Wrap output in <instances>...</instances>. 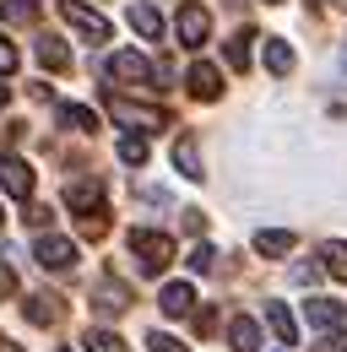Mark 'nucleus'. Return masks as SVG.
Instances as JSON below:
<instances>
[{
  "label": "nucleus",
  "mask_w": 347,
  "mask_h": 352,
  "mask_svg": "<svg viewBox=\"0 0 347 352\" xmlns=\"http://www.w3.org/2000/svg\"><path fill=\"white\" fill-rule=\"evenodd\" d=\"M130 28H136L141 38H152V44L163 38V16H158V11L147 6V0H136V6H130Z\"/></svg>",
  "instance_id": "obj_16"
},
{
  "label": "nucleus",
  "mask_w": 347,
  "mask_h": 352,
  "mask_svg": "<svg viewBox=\"0 0 347 352\" xmlns=\"http://www.w3.org/2000/svg\"><path fill=\"white\" fill-rule=\"evenodd\" d=\"M304 320H309L315 331H337L347 320V304H337V298H309V304H304Z\"/></svg>",
  "instance_id": "obj_10"
},
{
  "label": "nucleus",
  "mask_w": 347,
  "mask_h": 352,
  "mask_svg": "<svg viewBox=\"0 0 347 352\" xmlns=\"http://www.w3.org/2000/svg\"><path fill=\"white\" fill-rule=\"evenodd\" d=\"M22 314H28L33 325H54V320H60V298H54V293H33V298L22 304Z\"/></svg>",
  "instance_id": "obj_19"
},
{
  "label": "nucleus",
  "mask_w": 347,
  "mask_h": 352,
  "mask_svg": "<svg viewBox=\"0 0 347 352\" xmlns=\"http://www.w3.org/2000/svg\"><path fill=\"white\" fill-rule=\"evenodd\" d=\"M120 163H130V168L147 163V141H141V135H125V141H120Z\"/></svg>",
  "instance_id": "obj_26"
},
{
  "label": "nucleus",
  "mask_w": 347,
  "mask_h": 352,
  "mask_svg": "<svg viewBox=\"0 0 347 352\" xmlns=\"http://www.w3.org/2000/svg\"><path fill=\"white\" fill-rule=\"evenodd\" d=\"M342 65H347V44H342Z\"/></svg>",
  "instance_id": "obj_35"
},
{
  "label": "nucleus",
  "mask_w": 347,
  "mask_h": 352,
  "mask_svg": "<svg viewBox=\"0 0 347 352\" xmlns=\"http://www.w3.org/2000/svg\"><path fill=\"white\" fill-rule=\"evenodd\" d=\"M212 265H217L212 244H196V250H190V271H212Z\"/></svg>",
  "instance_id": "obj_27"
},
{
  "label": "nucleus",
  "mask_w": 347,
  "mask_h": 352,
  "mask_svg": "<svg viewBox=\"0 0 347 352\" xmlns=\"http://www.w3.org/2000/svg\"><path fill=\"white\" fill-rule=\"evenodd\" d=\"M0 352H22V347H17V342H6V336H0Z\"/></svg>",
  "instance_id": "obj_32"
},
{
  "label": "nucleus",
  "mask_w": 347,
  "mask_h": 352,
  "mask_svg": "<svg viewBox=\"0 0 347 352\" xmlns=\"http://www.w3.org/2000/svg\"><path fill=\"white\" fill-rule=\"evenodd\" d=\"M11 293H17V271H11V265L0 261V304H6V298H11Z\"/></svg>",
  "instance_id": "obj_30"
},
{
  "label": "nucleus",
  "mask_w": 347,
  "mask_h": 352,
  "mask_svg": "<svg viewBox=\"0 0 347 352\" xmlns=\"http://www.w3.org/2000/svg\"><path fill=\"white\" fill-rule=\"evenodd\" d=\"M33 163H22V157H0V190L6 195H17V201H33Z\"/></svg>",
  "instance_id": "obj_6"
},
{
  "label": "nucleus",
  "mask_w": 347,
  "mask_h": 352,
  "mask_svg": "<svg viewBox=\"0 0 347 352\" xmlns=\"http://www.w3.org/2000/svg\"><path fill=\"white\" fill-rule=\"evenodd\" d=\"M174 33H179V44H185V49H201L207 38H212V11H207L201 0H185V6H179Z\"/></svg>",
  "instance_id": "obj_3"
},
{
  "label": "nucleus",
  "mask_w": 347,
  "mask_h": 352,
  "mask_svg": "<svg viewBox=\"0 0 347 352\" xmlns=\"http://www.w3.org/2000/svg\"><path fill=\"white\" fill-rule=\"evenodd\" d=\"M0 22H11V28L39 22V0H0Z\"/></svg>",
  "instance_id": "obj_23"
},
{
  "label": "nucleus",
  "mask_w": 347,
  "mask_h": 352,
  "mask_svg": "<svg viewBox=\"0 0 347 352\" xmlns=\"http://www.w3.org/2000/svg\"><path fill=\"white\" fill-rule=\"evenodd\" d=\"M147 352H190V347L174 342V336H163V331H152V336H147Z\"/></svg>",
  "instance_id": "obj_28"
},
{
  "label": "nucleus",
  "mask_w": 347,
  "mask_h": 352,
  "mask_svg": "<svg viewBox=\"0 0 347 352\" xmlns=\"http://www.w3.org/2000/svg\"><path fill=\"white\" fill-rule=\"evenodd\" d=\"M293 250V233L288 228H260L255 233V255H266V261H282Z\"/></svg>",
  "instance_id": "obj_14"
},
{
  "label": "nucleus",
  "mask_w": 347,
  "mask_h": 352,
  "mask_svg": "<svg viewBox=\"0 0 347 352\" xmlns=\"http://www.w3.org/2000/svg\"><path fill=\"white\" fill-rule=\"evenodd\" d=\"M320 265H326L337 282H347V244L342 239H326V244H320Z\"/></svg>",
  "instance_id": "obj_24"
},
{
  "label": "nucleus",
  "mask_w": 347,
  "mask_h": 352,
  "mask_svg": "<svg viewBox=\"0 0 347 352\" xmlns=\"http://www.w3.org/2000/svg\"><path fill=\"white\" fill-rule=\"evenodd\" d=\"M266 71L271 76H288L293 71V44L288 38H266Z\"/></svg>",
  "instance_id": "obj_21"
},
{
  "label": "nucleus",
  "mask_w": 347,
  "mask_h": 352,
  "mask_svg": "<svg viewBox=\"0 0 347 352\" xmlns=\"http://www.w3.org/2000/svg\"><path fill=\"white\" fill-rule=\"evenodd\" d=\"M6 98H11V87H0V109H6Z\"/></svg>",
  "instance_id": "obj_34"
},
{
  "label": "nucleus",
  "mask_w": 347,
  "mask_h": 352,
  "mask_svg": "<svg viewBox=\"0 0 347 352\" xmlns=\"http://www.w3.org/2000/svg\"><path fill=\"white\" fill-rule=\"evenodd\" d=\"M60 125H65V131L92 135V131H98V114H92V109H82V103H60Z\"/></svg>",
  "instance_id": "obj_22"
},
{
  "label": "nucleus",
  "mask_w": 347,
  "mask_h": 352,
  "mask_svg": "<svg viewBox=\"0 0 347 352\" xmlns=\"http://www.w3.org/2000/svg\"><path fill=\"white\" fill-rule=\"evenodd\" d=\"M185 87H190V98H201V103H217V98H222V71L207 65V60H196L190 76H185Z\"/></svg>",
  "instance_id": "obj_7"
},
{
  "label": "nucleus",
  "mask_w": 347,
  "mask_h": 352,
  "mask_svg": "<svg viewBox=\"0 0 347 352\" xmlns=\"http://www.w3.org/2000/svg\"><path fill=\"white\" fill-rule=\"evenodd\" d=\"M87 352H125L120 331H87Z\"/></svg>",
  "instance_id": "obj_25"
},
{
  "label": "nucleus",
  "mask_w": 347,
  "mask_h": 352,
  "mask_svg": "<svg viewBox=\"0 0 347 352\" xmlns=\"http://www.w3.org/2000/svg\"><path fill=\"white\" fill-rule=\"evenodd\" d=\"M174 168L185 179H207L201 174V146H196V135H179V141H174Z\"/></svg>",
  "instance_id": "obj_13"
},
{
  "label": "nucleus",
  "mask_w": 347,
  "mask_h": 352,
  "mask_svg": "<svg viewBox=\"0 0 347 352\" xmlns=\"http://www.w3.org/2000/svg\"><path fill=\"white\" fill-rule=\"evenodd\" d=\"M17 71V49H11V38L0 33V76H11Z\"/></svg>",
  "instance_id": "obj_29"
},
{
  "label": "nucleus",
  "mask_w": 347,
  "mask_h": 352,
  "mask_svg": "<svg viewBox=\"0 0 347 352\" xmlns=\"http://www.w3.org/2000/svg\"><path fill=\"white\" fill-rule=\"evenodd\" d=\"M109 76H114V82H136V87H147V82H152L158 71H152V65H147V60H141L136 49H120V54L109 60Z\"/></svg>",
  "instance_id": "obj_8"
},
{
  "label": "nucleus",
  "mask_w": 347,
  "mask_h": 352,
  "mask_svg": "<svg viewBox=\"0 0 347 352\" xmlns=\"http://www.w3.org/2000/svg\"><path fill=\"white\" fill-rule=\"evenodd\" d=\"M158 309H163L169 320H185V314L196 309V287H190V282H169L163 298H158Z\"/></svg>",
  "instance_id": "obj_11"
},
{
  "label": "nucleus",
  "mask_w": 347,
  "mask_h": 352,
  "mask_svg": "<svg viewBox=\"0 0 347 352\" xmlns=\"http://www.w3.org/2000/svg\"><path fill=\"white\" fill-rule=\"evenodd\" d=\"M266 325H271V336H277L282 347H293V342H299V320L288 314V304H266Z\"/></svg>",
  "instance_id": "obj_15"
},
{
  "label": "nucleus",
  "mask_w": 347,
  "mask_h": 352,
  "mask_svg": "<svg viewBox=\"0 0 347 352\" xmlns=\"http://www.w3.org/2000/svg\"><path fill=\"white\" fill-rule=\"evenodd\" d=\"M315 352H347V331H342V336H331V331H326V336H320V347H315Z\"/></svg>",
  "instance_id": "obj_31"
},
{
  "label": "nucleus",
  "mask_w": 347,
  "mask_h": 352,
  "mask_svg": "<svg viewBox=\"0 0 347 352\" xmlns=\"http://www.w3.org/2000/svg\"><path fill=\"white\" fill-rule=\"evenodd\" d=\"M33 49H39V65H49V71H71V49L60 44L54 33H43V38H39Z\"/></svg>",
  "instance_id": "obj_18"
},
{
  "label": "nucleus",
  "mask_w": 347,
  "mask_h": 352,
  "mask_svg": "<svg viewBox=\"0 0 347 352\" xmlns=\"http://www.w3.org/2000/svg\"><path fill=\"white\" fill-rule=\"evenodd\" d=\"M65 201H71V212H103V184L98 179H76L71 190H65Z\"/></svg>",
  "instance_id": "obj_12"
},
{
  "label": "nucleus",
  "mask_w": 347,
  "mask_h": 352,
  "mask_svg": "<svg viewBox=\"0 0 347 352\" xmlns=\"http://www.w3.org/2000/svg\"><path fill=\"white\" fill-rule=\"evenodd\" d=\"M33 261H39L43 271H71V265H76V244H71V239H60V233H39Z\"/></svg>",
  "instance_id": "obj_5"
},
{
  "label": "nucleus",
  "mask_w": 347,
  "mask_h": 352,
  "mask_svg": "<svg viewBox=\"0 0 347 352\" xmlns=\"http://www.w3.org/2000/svg\"><path fill=\"white\" fill-rule=\"evenodd\" d=\"M320 6H337V11H347V0H320Z\"/></svg>",
  "instance_id": "obj_33"
},
{
  "label": "nucleus",
  "mask_w": 347,
  "mask_h": 352,
  "mask_svg": "<svg viewBox=\"0 0 347 352\" xmlns=\"http://www.w3.org/2000/svg\"><path fill=\"white\" fill-rule=\"evenodd\" d=\"M130 255L141 261V271H163L174 261V239L158 228H130Z\"/></svg>",
  "instance_id": "obj_1"
},
{
  "label": "nucleus",
  "mask_w": 347,
  "mask_h": 352,
  "mask_svg": "<svg viewBox=\"0 0 347 352\" xmlns=\"http://www.w3.org/2000/svg\"><path fill=\"white\" fill-rule=\"evenodd\" d=\"M60 16H65V22L76 28V33H82L87 44H109V33H114V28H109V22L98 16V11H87L82 0H60Z\"/></svg>",
  "instance_id": "obj_4"
},
{
  "label": "nucleus",
  "mask_w": 347,
  "mask_h": 352,
  "mask_svg": "<svg viewBox=\"0 0 347 352\" xmlns=\"http://www.w3.org/2000/svg\"><path fill=\"white\" fill-rule=\"evenodd\" d=\"M92 304H98V314H125L130 309V287L114 282V276H103V282L92 287Z\"/></svg>",
  "instance_id": "obj_9"
},
{
  "label": "nucleus",
  "mask_w": 347,
  "mask_h": 352,
  "mask_svg": "<svg viewBox=\"0 0 347 352\" xmlns=\"http://www.w3.org/2000/svg\"><path fill=\"white\" fill-rule=\"evenodd\" d=\"M250 44H255V33H250V28H239V33L228 38V49H222V60H228L233 71H250Z\"/></svg>",
  "instance_id": "obj_20"
},
{
  "label": "nucleus",
  "mask_w": 347,
  "mask_h": 352,
  "mask_svg": "<svg viewBox=\"0 0 347 352\" xmlns=\"http://www.w3.org/2000/svg\"><path fill=\"white\" fill-rule=\"evenodd\" d=\"M228 347L233 352H255L260 347V325L250 320V314H239V320L228 325Z\"/></svg>",
  "instance_id": "obj_17"
},
{
  "label": "nucleus",
  "mask_w": 347,
  "mask_h": 352,
  "mask_svg": "<svg viewBox=\"0 0 347 352\" xmlns=\"http://www.w3.org/2000/svg\"><path fill=\"white\" fill-rule=\"evenodd\" d=\"M109 114H114L120 125H130V131H163V125H169L163 109H152V103H130V98H120V92H109Z\"/></svg>",
  "instance_id": "obj_2"
}]
</instances>
